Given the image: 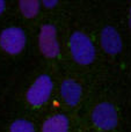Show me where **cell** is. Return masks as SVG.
I'll use <instances>...</instances> for the list:
<instances>
[{
	"label": "cell",
	"mask_w": 131,
	"mask_h": 132,
	"mask_svg": "<svg viewBox=\"0 0 131 132\" xmlns=\"http://www.w3.org/2000/svg\"><path fill=\"white\" fill-rule=\"evenodd\" d=\"M38 46L42 55L46 58H56L60 52L57 39V30L52 24H43L38 35Z\"/></svg>",
	"instance_id": "5b68a950"
},
{
	"label": "cell",
	"mask_w": 131,
	"mask_h": 132,
	"mask_svg": "<svg viewBox=\"0 0 131 132\" xmlns=\"http://www.w3.org/2000/svg\"><path fill=\"white\" fill-rule=\"evenodd\" d=\"M9 132H35V128L27 119H16L12 123Z\"/></svg>",
	"instance_id": "30bf717a"
},
{
	"label": "cell",
	"mask_w": 131,
	"mask_h": 132,
	"mask_svg": "<svg viewBox=\"0 0 131 132\" xmlns=\"http://www.w3.org/2000/svg\"><path fill=\"white\" fill-rule=\"evenodd\" d=\"M129 27H130V30H131V7L129 9Z\"/></svg>",
	"instance_id": "4fadbf2b"
},
{
	"label": "cell",
	"mask_w": 131,
	"mask_h": 132,
	"mask_svg": "<svg viewBox=\"0 0 131 132\" xmlns=\"http://www.w3.org/2000/svg\"><path fill=\"white\" fill-rule=\"evenodd\" d=\"M43 5L45 7H48V8H53L55 6H57L58 5V1L57 0H44Z\"/></svg>",
	"instance_id": "8fae6325"
},
{
	"label": "cell",
	"mask_w": 131,
	"mask_h": 132,
	"mask_svg": "<svg viewBox=\"0 0 131 132\" xmlns=\"http://www.w3.org/2000/svg\"><path fill=\"white\" fill-rule=\"evenodd\" d=\"M53 89V82L48 74H42L34 81L27 92V101L34 107H39L49 100Z\"/></svg>",
	"instance_id": "7a4b0ae2"
},
{
	"label": "cell",
	"mask_w": 131,
	"mask_h": 132,
	"mask_svg": "<svg viewBox=\"0 0 131 132\" xmlns=\"http://www.w3.org/2000/svg\"><path fill=\"white\" fill-rule=\"evenodd\" d=\"M70 51L76 63L89 65L95 59V48L93 42L86 34L76 31L70 37Z\"/></svg>",
	"instance_id": "6da1fadb"
},
{
	"label": "cell",
	"mask_w": 131,
	"mask_h": 132,
	"mask_svg": "<svg viewBox=\"0 0 131 132\" xmlns=\"http://www.w3.org/2000/svg\"><path fill=\"white\" fill-rule=\"evenodd\" d=\"M27 37L21 28L9 27L0 34V46L9 55H19L24 49Z\"/></svg>",
	"instance_id": "3957f363"
},
{
	"label": "cell",
	"mask_w": 131,
	"mask_h": 132,
	"mask_svg": "<svg viewBox=\"0 0 131 132\" xmlns=\"http://www.w3.org/2000/svg\"><path fill=\"white\" fill-rule=\"evenodd\" d=\"M60 94H62L63 100L65 101L67 105L74 107L80 102L83 88L76 80L67 79L64 80L62 86H60Z\"/></svg>",
	"instance_id": "52a82bcc"
},
{
	"label": "cell",
	"mask_w": 131,
	"mask_h": 132,
	"mask_svg": "<svg viewBox=\"0 0 131 132\" xmlns=\"http://www.w3.org/2000/svg\"><path fill=\"white\" fill-rule=\"evenodd\" d=\"M92 122L100 130H113L118 123L116 108L109 102L99 103L93 109Z\"/></svg>",
	"instance_id": "277c9868"
},
{
	"label": "cell",
	"mask_w": 131,
	"mask_h": 132,
	"mask_svg": "<svg viewBox=\"0 0 131 132\" xmlns=\"http://www.w3.org/2000/svg\"><path fill=\"white\" fill-rule=\"evenodd\" d=\"M42 132H69V119L62 114L53 115L44 122Z\"/></svg>",
	"instance_id": "ba28073f"
},
{
	"label": "cell",
	"mask_w": 131,
	"mask_h": 132,
	"mask_svg": "<svg viewBox=\"0 0 131 132\" xmlns=\"http://www.w3.org/2000/svg\"><path fill=\"white\" fill-rule=\"evenodd\" d=\"M100 43H101V48L103 49V51L108 55H117L122 51L123 48L121 35L111 26H107L102 29Z\"/></svg>",
	"instance_id": "8992f818"
},
{
	"label": "cell",
	"mask_w": 131,
	"mask_h": 132,
	"mask_svg": "<svg viewBox=\"0 0 131 132\" xmlns=\"http://www.w3.org/2000/svg\"><path fill=\"white\" fill-rule=\"evenodd\" d=\"M5 8H6V2L2 1V0H0V15L4 13Z\"/></svg>",
	"instance_id": "7c38bea8"
},
{
	"label": "cell",
	"mask_w": 131,
	"mask_h": 132,
	"mask_svg": "<svg viewBox=\"0 0 131 132\" xmlns=\"http://www.w3.org/2000/svg\"><path fill=\"white\" fill-rule=\"evenodd\" d=\"M41 2L38 0H21L19 1V8L23 16L31 19L36 16L39 12Z\"/></svg>",
	"instance_id": "9c48e42d"
}]
</instances>
